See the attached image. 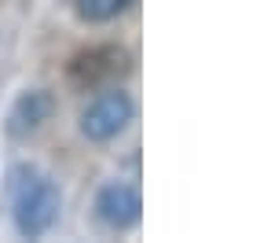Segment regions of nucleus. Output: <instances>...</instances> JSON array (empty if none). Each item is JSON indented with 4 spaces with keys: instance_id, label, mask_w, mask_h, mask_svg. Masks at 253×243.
<instances>
[{
    "instance_id": "1",
    "label": "nucleus",
    "mask_w": 253,
    "mask_h": 243,
    "mask_svg": "<svg viewBox=\"0 0 253 243\" xmlns=\"http://www.w3.org/2000/svg\"><path fill=\"white\" fill-rule=\"evenodd\" d=\"M59 188L51 184L41 173H19L15 181V229L22 232L26 240L44 236L51 225L59 221Z\"/></svg>"
},
{
    "instance_id": "2",
    "label": "nucleus",
    "mask_w": 253,
    "mask_h": 243,
    "mask_svg": "<svg viewBox=\"0 0 253 243\" xmlns=\"http://www.w3.org/2000/svg\"><path fill=\"white\" fill-rule=\"evenodd\" d=\"M132 70V59L125 48L118 45H99L88 52H77L70 59V77L84 89H99V85H114L118 77H125Z\"/></svg>"
},
{
    "instance_id": "3",
    "label": "nucleus",
    "mask_w": 253,
    "mask_h": 243,
    "mask_svg": "<svg viewBox=\"0 0 253 243\" xmlns=\"http://www.w3.org/2000/svg\"><path fill=\"white\" fill-rule=\"evenodd\" d=\"M132 122V100L125 96V92L110 89V92H99L88 107L81 111V133L88 136V140H110V136H118L121 129Z\"/></svg>"
},
{
    "instance_id": "4",
    "label": "nucleus",
    "mask_w": 253,
    "mask_h": 243,
    "mask_svg": "<svg viewBox=\"0 0 253 243\" xmlns=\"http://www.w3.org/2000/svg\"><path fill=\"white\" fill-rule=\"evenodd\" d=\"M139 192L128 184H107L99 195H95V218H99L107 229H132L139 221Z\"/></svg>"
},
{
    "instance_id": "5",
    "label": "nucleus",
    "mask_w": 253,
    "mask_h": 243,
    "mask_svg": "<svg viewBox=\"0 0 253 243\" xmlns=\"http://www.w3.org/2000/svg\"><path fill=\"white\" fill-rule=\"evenodd\" d=\"M51 111H55V100H51L44 89L22 92V96L15 100L11 115H7V133H11L15 140H22V136L37 133V129L51 118Z\"/></svg>"
},
{
    "instance_id": "6",
    "label": "nucleus",
    "mask_w": 253,
    "mask_h": 243,
    "mask_svg": "<svg viewBox=\"0 0 253 243\" xmlns=\"http://www.w3.org/2000/svg\"><path fill=\"white\" fill-rule=\"evenodd\" d=\"M128 4H136V0H74V11L84 22H107L114 15H121Z\"/></svg>"
}]
</instances>
